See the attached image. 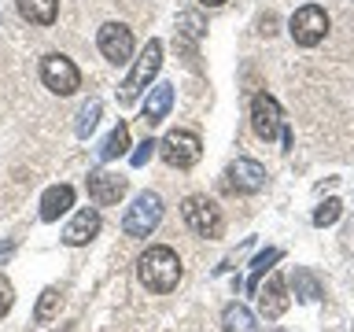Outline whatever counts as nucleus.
I'll return each instance as SVG.
<instances>
[{
  "instance_id": "1",
  "label": "nucleus",
  "mask_w": 354,
  "mask_h": 332,
  "mask_svg": "<svg viewBox=\"0 0 354 332\" xmlns=\"http://www.w3.org/2000/svg\"><path fill=\"white\" fill-rule=\"evenodd\" d=\"M181 259H177V251L174 248H162V243H155V248H148L137 259V277H140V284L148 288V292L155 295H166V292H174L177 284H181Z\"/></svg>"
},
{
  "instance_id": "2",
  "label": "nucleus",
  "mask_w": 354,
  "mask_h": 332,
  "mask_svg": "<svg viewBox=\"0 0 354 332\" xmlns=\"http://www.w3.org/2000/svg\"><path fill=\"white\" fill-rule=\"evenodd\" d=\"M159 66H162V41H148L144 44V52H140V59L133 63V71H129V77L118 85V104H133L144 89H148V82L155 74H159Z\"/></svg>"
},
{
  "instance_id": "3",
  "label": "nucleus",
  "mask_w": 354,
  "mask_h": 332,
  "mask_svg": "<svg viewBox=\"0 0 354 332\" xmlns=\"http://www.w3.org/2000/svg\"><path fill=\"white\" fill-rule=\"evenodd\" d=\"M159 221H162V199L155 192H140L122 218V232L126 237H151L159 229Z\"/></svg>"
},
{
  "instance_id": "4",
  "label": "nucleus",
  "mask_w": 354,
  "mask_h": 332,
  "mask_svg": "<svg viewBox=\"0 0 354 332\" xmlns=\"http://www.w3.org/2000/svg\"><path fill=\"white\" fill-rule=\"evenodd\" d=\"M159 155L170 166H177V170H188V166H196L199 155H203V140H199L192 129H170L159 140Z\"/></svg>"
},
{
  "instance_id": "5",
  "label": "nucleus",
  "mask_w": 354,
  "mask_h": 332,
  "mask_svg": "<svg viewBox=\"0 0 354 332\" xmlns=\"http://www.w3.org/2000/svg\"><path fill=\"white\" fill-rule=\"evenodd\" d=\"M41 82H44V89H52L55 96H71V93L82 89V71L74 66V59L52 52V55L41 59Z\"/></svg>"
},
{
  "instance_id": "6",
  "label": "nucleus",
  "mask_w": 354,
  "mask_h": 332,
  "mask_svg": "<svg viewBox=\"0 0 354 332\" xmlns=\"http://www.w3.org/2000/svg\"><path fill=\"white\" fill-rule=\"evenodd\" d=\"M288 33L295 37V44H303V48H314V44L325 41V33H328V11L317 8V4L299 8L295 15L288 19Z\"/></svg>"
},
{
  "instance_id": "7",
  "label": "nucleus",
  "mask_w": 354,
  "mask_h": 332,
  "mask_svg": "<svg viewBox=\"0 0 354 332\" xmlns=\"http://www.w3.org/2000/svg\"><path fill=\"white\" fill-rule=\"evenodd\" d=\"M181 214H185L188 229H192L196 237H207V240L221 237V210L210 203L207 196H188L181 203Z\"/></svg>"
},
{
  "instance_id": "8",
  "label": "nucleus",
  "mask_w": 354,
  "mask_h": 332,
  "mask_svg": "<svg viewBox=\"0 0 354 332\" xmlns=\"http://www.w3.org/2000/svg\"><path fill=\"white\" fill-rule=\"evenodd\" d=\"M96 44L111 63L122 66V63H129V55H133V30L126 22H104L96 33Z\"/></svg>"
},
{
  "instance_id": "9",
  "label": "nucleus",
  "mask_w": 354,
  "mask_h": 332,
  "mask_svg": "<svg viewBox=\"0 0 354 332\" xmlns=\"http://www.w3.org/2000/svg\"><path fill=\"white\" fill-rule=\"evenodd\" d=\"M251 126L262 140H273L277 133L284 129V115H281V104L270 96V93H259L251 104Z\"/></svg>"
},
{
  "instance_id": "10",
  "label": "nucleus",
  "mask_w": 354,
  "mask_h": 332,
  "mask_svg": "<svg viewBox=\"0 0 354 332\" xmlns=\"http://www.w3.org/2000/svg\"><path fill=\"white\" fill-rule=\"evenodd\" d=\"M225 188H232V192H243V196L262 192V188H266V166L254 163V159H236V163L225 170Z\"/></svg>"
},
{
  "instance_id": "11",
  "label": "nucleus",
  "mask_w": 354,
  "mask_h": 332,
  "mask_svg": "<svg viewBox=\"0 0 354 332\" xmlns=\"http://www.w3.org/2000/svg\"><path fill=\"white\" fill-rule=\"evenodd\" d=\"M85 185H88V199H93V203H100V207L118 203V199L126 196V188H129L126 177H122V174H111V170H93Z\"/></svg>"
},
{
  "instance_id": "12",
  "label": "nucleus",
  "mask_w": 354,
  "mask_h": 332,
  "mask_svg": "<svg viewBox=\"0 0 354 332\" xmlns=\"http://www.w3.org/2000/svg\"><path fill=\"white\" fill-rule=\"evenodd\" d=\"M254 295H259V314L266 321H277L288 310V284H284V277H270L266 284L254 288Z\"/></svg>"
},
{
  "instance_id": "13",
  "label": "nucleus",
  "mask_w": 354,
  "mask_h": 332,
  "mask_svg": "<svg viewBox=\"0 0 354 332\" xmlns=\"http://www.w3.org/2000/svg\"><path fill=\"white\" fill-rule=\"evenodd\" d=\"M100 232V214H96V207H82L74 214V221L63 229V243L66 248H85L88 240H93Z\"/></svg>"
},
{
  "instance_id": "14",
  "label": "nucleus",
  "mask_w": 354,
  "mask_h": 332,
  "mask_svg": "<svg viewBox=\"0 0 354 332\" xmlns=\"http://www.w3.org/2000/svg\"><path fill=\"white\" fill-rule=\"evenodd\" d=\"M170 107H174V85H170V82L151 85L148 100H144V126H159Z\"/></svg>"
},
{
  "instance_id": "15",
  "label": "nucleus",
  "mask_w": 354,
  "mask_h": 332,
  "mask_svg": "<svg viewBox=\"0 0 354 332\" xmlns=\"http://www.w3.org/2000/svg\"><path fill=\"white\" fill-rule=\"evenodd\" d=\"M74 207V188L71 185H52L48 192L41 196V218L44 221H59V214Z\"/></svg>"
},
{
  "instance_id": "16",
  "label": "nucleus",
  "mask_w": 354,
  "mask_h": 332,
  "mask_svg": "<svg viewBox=\"0 0 354 332\" xmlns=\"http://www.w3.org/2000/svg\"><path fill=\"white\" fill-rule=\"evenodd\" d=\"M19 11L33 26H52L55 11H59V0H19Z\"/></svg>"
},
{
  "instance_id": "17",
  "label": "nucleus",
  "mask_w": 354,
  "mask_h": 332,
  "mask_svg": "<svg viewBox=\"0 0 354 332\" xmlns=\"http://www.w3.org/2000/svg\"><path fill=\"white\" fill-rule=\"evenodd\" d=\"M221 329H225V332H259V321H254V314L248 306L229 303L225 314H221Z\"/></svg>"
},
{
  "instance_id": "18",
  "label": "nucleus",
  "mask_w": 354,
  "mask_h": 332,
  "mask_svg": "<svg viewBox=\"0 0 354 332\" xmlns=\"http://www.w3.org/2000/svg\"><path fill=\"white\" fill-rule=\"evenodd\" d=\"M126 148H129V126H126V122H118V126L107 133V140L100 144V159L115 163L118 155H126Z\"/></svg>"
},
{
  "instance_id": "19",
  "label": "nucleus",
  "mask_w": 354,
  "mask_h": 332,
  "mask_svg": "<svg viewBox=\"0 0 354 332\" xmlns=\"http://www.w3.org/2000/svg\"><path fill=\"white\" fill-rule=\"evenodd\" d=\"M59 306H63L59 288H44L41 299H37V306H33V321H37V325H48V321L59 314Z\"/></svg>"
},
{
  "instance_id": "20",
  "label": "nucleus",
  "mask_w": 354,
  "mask_h": 332,
  "mask_svg": "<svg viewBox=\"0 0 354 332\" xmlns=\"http://www.w3.org/2000/svg\"><path fill=\"white\" fill-rule=\"evenodd\" d=\"M292 288H295V295L303 299V303H314V299H321V284H317V277L310 273V270H295V273H292Z\"/></svg>"
},
{
  "instance_id": "21",
  "label": "nucleus",
  "mask_w": 354,
  "mask_h": 332,
  "mask_svg": "<svg viewBox=\"0 0 354 332\" xmlns=\"http://www.w3.org/2000/svg\"><path fill=\"white\" fill-rule=\"evenodd\" d=\"M96 122H100V100H85L82 111H77V122H74L77 137H88L96 129Z\"/></svg>"
},
{
  "instance_id": "22",
  "label": "nucleus",
  "mask_w": 354,
  "mask_h": 332,
  "mask_svg": "<svg viewBox=\"0 0 354 332\" xmlns=\"http://www.w3.org/2000/svg\"><path fill=\"white\" fill-rule=\"evenodd\" d=\"M277 259H281V251H277V248H266L262 255H254V262H251V281H248V288H251V292H254V288H259L262 273L270 270V266H273Z\"/></svg>"
},
{
  "instance_id": "23",
  "label": "nucleus",
  "mask_w": 354,
  "mask_h": 332,
  "mask_svg": "<svg viewBox=\"0 0 354 332\" xmlns=\"http://www.w3.org/2000/svg\"><path fill=\"white\" fill-rule=\"evenodd\" d=\"M339 210H343V203H339V199H325V203H321V207L314 210V225H317V229L332 225V221L339 218Z\"/></svg>"
},
{
  "instance_id": "24",
  "label": "nucleus",
  "mask_w": 354,
  "mask_h": 332,
  "mask_svg": "<svg viewBox=\"0 0 354 332\" xmlns=\"http://www.w3.org/2000/svg\"><path fill=\"white\" fill-rule=\"evenodd\" d=\"M177 30L181 33H188V37H203V19L199 15H192V11H188V15H177Z\"/></svg>"
},
{
  "instance_id": "25",
  "label": "nucleus",
  "mask_w": 354,
  "mask_h": 332,
  "mask_svg": "<svg viewBox=\"0 0 354 332\" xmlns=\"http://www.w3.org/2000/svg\"><path fill=\"white\" fill-rule=\"evenodd\" d=\"M155 151H159V144H155L151 137H144V144H140V148H137V151L129 155V163H133V166H144V163H148V159H151Z\"/></svg>"
},
{
  "instance_id": "26",
  "label": "nucleus",
  "mask_w": 354,
  "mask_h": 332,
  "mask_svg": "<svg viewBox=\"0 0 354 332\" xmlns=\"http://www.w3.org/2000/svg\"><path fill=\"white\" fill-rule=\"evenodd\" d=\"M11 303H15V292H11V281L8 277H0V317L11 310Z\"/></svg>"
},
{
  "instance_id": "27",
  "label": "nucleus",
  "mask_w": 354,
  "mask_h": 332,
  "mask_svg": "<svg viewBox=\"0 0 354 332\" xmlns=\"http://www.w3.org/2000/svg\"><path fill=\"white\" fill-rule=\"evenodd\" d=\"M11 251H15V243H0V259H8Z\"/></svg>"
},
{
  "instance_id": "28",
  "label": "nucleus",
  "mask_w": 354,
  "mask_h": 332,
  "mask_svg": "<svg viewBox=\"0 0 354 332\" xmlns=\"http://www.w3.org/2000/svg\"><path fill=\"white\" fill-rule=\"evenodd\" d=\"M203 8H218V4H225V0H199Z\"/></svg>"
},
{
  "instance_id": "29",
  "label": "nucleus",
  "mask_w": 354,
  "mask_h": 332,
  "mask_svg": "<svg viewBox=\"0 0 354 332\" xmlns=\"http://www.w3.org/2000/svg\"><path fill=\"white\" fill-rule=\"evenodd\" d=\"M277 332H284V329H277Z\"/></svg>"
}]
</instances>
